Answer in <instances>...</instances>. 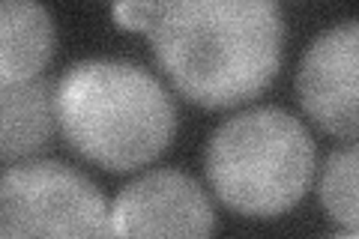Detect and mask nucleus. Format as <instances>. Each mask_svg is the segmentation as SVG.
<instances>
[{"label":"nucleus","mask_w":359,"mask_h":239,"mask_svg":"<svg viewBox=\"0 0 359 239\" xmlns=\"http://www.w3.org/2000/svg\"><path fill=\"white\" fill-rule=\"evenodd\" d=\"M144 33L177 93L201 108H231L273 84L285 18L273 0L150 4Z\"/></svg>","instance_id":"1"},{"label":"nucleus","mask_w":359,"mask_h":239,"mask_svg":"<svg viewBox=\"0 0 359 239\" xmlns=\"http://www.w3.org/2000/svg\"><path fill=\"white\" fill-rule=\"evenodd\" d=\"M54 114L63 138L105 170L150 165L177 135V105L138 63L90 57L60 75Z\"/></svg>","instance_id":"2"},{"label":"nucleus","mask_w":359,"mask_h":239,"mask_svg":"<svg viewBox=\"0 0 359 239\" xmlns=\"http://www.w3.org/2000/svg\"><path fill=\"white\" fill-rule=\"evenodd\" d=\"M314 138L290 111L257 105L216 126L204 174L228 210L245 219H276L306 198L314 177Z\"/></svg>","instance_id":"3"},{"label":"nucleus","mask_w":359,"mask_h":239,"mask_svg":"<svg viewBox=\"0 0 359 239\" xmlns=\"http://www.w3.org/2000/svg\"><path fill=\"white\" fill-rule=\"evenodd\" d=\"M0 239H114L111 207L81 170L30 158L0 174Z\"/></svg>","instance_id":"4"},{"label":"nucleus","mask_w":359,"mask_h":239,"mask_svg":"<svg viewBox=\"0 0 359 239\" xmlns=\"http://www.w3.org/2000/svg\"><path fill=\"white\" fill-rule=\"evenodd\" d=\"M111 231L114 239H212L216 212L195 177L156 168L117 191Z\"/></svg>","instance_id":"5"},{"label":"nucleus","mask_w":359,"mask_h":239,"mask_svg":"<svg viewBox=\"0 0 359 239\" xmlns=\"http://www.w3.org/2000/svg\"><path fill=\"white\" fill-rule=\"evenodd\" d=\"M356 75H359V21L320 30L297 66V96L309 117L323 132L344 138L347 144L359 135L356 108Z\"/></svg>","instance_id":"6"},{"label":"nucleus","mask_w":359,"mask_h":239,"mask_svg":"<svg viewBox=\"0 0 359 239\" xmlns=\"http://www.w3.org/2000/svg\"><path fill=\"white\" fill-rule=\"evenodd\" d=\"M54 87L42 78L0 87V165H21L54 138Z\"/></svg>","instance_id":"7"},{"label":"nucleus","mask_w":359,"mask_h":239,"mask_svg":"<svg viewBox=\"0 0 359 239\" xmlns=\"http://www.w3.org/2000/svg\"><path fill=\"white\" fill-rule=\"evenodd\" d=\"M54 18L36 0H0V87L39 78L54 54Z\"/></svg>","instance_id":"8"},{"label":"nucleus","mask_w":359,"mask_h":239,"mask_svg":"<svg viewBox=\"0 0 359 239\" xmlns=\"http://www.w3.org/2000/svg\"><path fill=\"white\" fill-rule=\"evenodd\" d=\"M356 144H347L344 150L330 153L320 177V203L330 212L335 224L344 231H356L359 224V203H356Z\"/></svg>","instance_id":"9"},{"label":"nucleus","mask_w":359,"mask_h":239,"mask_svg":"<svg viewBox=\"0 0 359 239\" xmlns=\"http://www.w3.org/2000/svg\"><path fill=\"white\" fill-rule=\"evenodd\" d=\"M147 15H150V4H117L114 6V18L120 27L126 30H141L147 27Z\"/></svg>","instance_id":"10"},{"label":"nucleus","mask_w":359,"mask_h":239,"mask_svg":"<svg viewBox=\"0 0 359 239\" xmlns=\"http://www.w3.org/2000/svg\"><path fill=\"white\" fill-rule=\"evenodd\" d=\"M330 239H359V236H356V231H347V233H341V236H330Z\"/></svg>","instance_id":"11"}]
</instances>
